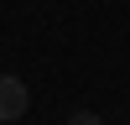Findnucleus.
<instances>
[{
  "instance_id": "obj_1",
  "label": "nucleus",
  "mask_w": 130,
  "mask_h": 125,
  "mask_svg": "<svg viewBox=\"0 0 130 125\" xmlns=\"http://www.w3.org/2000/svg\"><path fill=\"white\" fill-rule=\"evenodd\" d=\"M26 104H31L26 83L10 78V73H0V120H21V115H26Z\"/></svg>"
},
{
  "instance_id": "obj_2",
  "label": "nucleus",
  "mask_w": 130,
  "mask_h": 125,
  "mask_svg": "<svg viewBox=\"0 0 130 125\" xmlns=\"http://www.w3.org/2000/svg\"><path fill=\"white\" fill-rule=\"evenodd\" d=\"M68 125H104V120H99V115H94V110H78V115H73Z\"/></svg>"
}]
</instances>
